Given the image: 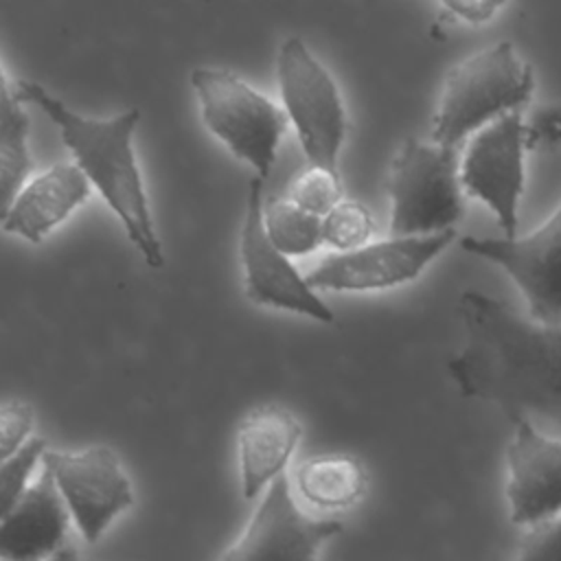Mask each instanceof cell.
<instances>
[{
  "mask_svg": "<svg viewBox=\"0 0 561 561\" xmlns=\"http://www.w3.org/2000/svg\"><path fill=\"white\" fill-rule=\"evenodd\" d=\"M456 313L465 340L447 370L458 392L561 434V327H541L478 289L460 294Z\"/></svg>",
  "mask_w": 561,
  "mask_h": 561,
  "instance_id": "6da1fadb",
  "label": "cell"
},
{
  "mask_svg": "<svg viewBox=\"0 0 561 561\" xmlns=\"http://www.w3.org/2000/svg\"><path fill=\"white\" fill-rule=\"evenodd\" d=\"M11 92L18 101L37 105L57 125L64 145L112 208L131 245L149 267H162L164 250L156 232L142 171L134 151L140 110L127 107L112 116H85L31 79H15Z\"/></svg>",
  "mask_w": 561,
  "mask_h": 561,
  "instance_id": "7a4b0ae2",
  "label": "cell"
},
{
  "mask_svg": "<svg viewBox=\"0 0 561 561\" xmlns=\"http://www.w3.org/2000/svg\"><path fill=\"white\" fill-rule=\"evenodd\" d=\"M535 94V72L511 42H495L447 72L432 118L430 140L460 147L502 116L524 112Z\"/></svg>",
  "mask_w": 561,
  "mask_h": 561,
  "instance_id": "3957f363",
  "label": "cell"
},
{
  "mask_svg": "<svg viewBox=\"0 0 561 561\" xmlns=\"http://www.w3.org/2000/svg\"><path fill=\"white\" fill-rule=\"evenodd\" d=\"M390 237H419L456 230L465 213L460 151L408 136L388 171Z\"/></svg>",
  "mask_w": 561,
  "mask_h": 561,
  "instance_id": "277c9868",
  "label": "cell"
},
{
  "mask_svg": "<svg viewBox=\"0 0 561 561\" xmlns=\"http://www.w3.org/2000/svg\"><path fill=\"white\" fill-rule=\"evenodd\" d=\"M188 81L206 129L265 182L289 125L283 105L226 68L197 66Z\"/></svg>",
  "mask_w": 561,
  "mask_h": 561,
  "instance_id": "5b68a950",
  "label": "cell"
},
{
  "mask_svg": "<svg viewBox=\"0 0 561 561\" xmlns=\"http://www.w3.org/2000/svg\"><path fill=\"white\" fill-rule=\"evenodd\" d=\"M276 81L307 162L340 171L337 160L348 131L346 107L333 75L302 37L289 35L278 46Z\"/></svg>",
  "mask_w": 561,
  "mask_h": 561,
  "instance_id": "8992f818",
  "label": "cell"
},
{
  "mask_svg": "<svg viewBox=\"0 0 561 561\" xmlns=\"http://www.w3.org/2000/svg\"><path fill=\"white\" fill-rule=\"evenodd\" d=\"M528 149L524 112H515L473 134L460 153L465 195L482 202L493 213L506 239L517 237L519 228Z\"/></svg>",
  "mask_w": 561,
  "mask_h": 561,
  "instance_id": "52a82bcc",
  "label": "cell"
},
{
  "mask_svg": "<svg viewBox=\"0 0 561 561\" xmlns=\"http://www.w3.org/2000/svg\"><path fill=\"white\" fill-rule=\"evenodd\" d=\"M460 248L497 265L515 283L526 318L541 327H561V204L526 234L462 237Z\"/></svg>",
  "mask_w": 561,
  "mask_h": 561,
  "instance_id": "ba28073f",
  "label": "cell"
},
{
  "mask_svg": "<svg viewBox=\"0 0 561 561\" xmlns=\"http://www.w3.org/2000/svg\"><path fill=\"white\" fill-rule=\"evenodd\" d=\"M263 180L250 178L245 215L239 237V256L243 267V294L259 307L283 309L331 324L333 309L307 283V276L283 254L267 237L263 224Z\"/></svg>",
  "mask_w": 561,
  "mask_h": 561,
  "instance_id": "9c48e42d",
  "label": "cell"
},
{
  "mask_svg": "<svg viewBox=\"0 0 561 561\" xmlns=\"http://www.w3.org/2000/svg\"><path fill=\"white\" fill-rule=\"evenodd\" d=\"M42 462L53 471L85 543H96L110 524L134 504L129 478L118 454L107 445H92L81 451L46 449Z\"/></svg>",
  "mask_w": 561,
  "mask_h": 561,
  "instance_id": "30bf717a",
  "label": "cell"
},
{
  "mask_svg": "<svg viewBox=\"0 0 561 561\" xmlns=\"http://www.w3.org/2000/svg\"><path fill=\"white\" fill-rule=\"evenodd\" d=\"M456 241V230L388 237L348 252H331L305 276L316 291H373L414 280Z\"/></svg>",
  "mask_w": 561,
  "mask_h": 561,
  "instance_id": "8fae6325",
  "label": "cell"
},
{
  "mask_svg": "<svg viewBox=\"0 0 561 561\" xmlns=\"http://www.w3.org/2000/svg\"><path fill=\"white\" fill-rule=\"evenodd\" d=\"M340 533V522L313 519L298 508L283 473L265 489L245 530L221 561H318L322 546Z\"/></svg>",
  "mask_w": 561,
  "mask_h": 561,
  "instance_id": "7c38bea8",
  "label": "cell"
},
{
  "mask_svg": "<svg viewBox=\"0 0 561 561\" xmlns=\"http://www.w3.org/2000/svg\"><path fill=\"white\" fill-rule=\"evenodd\" d=\"M506 447V500L515 526H537L561 515V436L517 416Z\"/></svg>",
  "mask_w": 561,
  "mask_h": 561,
  "instance_id": "4fadbf2b",
  "label": "cell"
},
{
  "mask_svg": "<svg viewBox=\"0 0 561 561\" xmlns=\"http://www.w3.org/2000/svg\"><path fill=\"white\" fill-rule=\"evenodd\" d=\"M70 511L57 489L53 471L42 462L37 480L15 506L2 515V561H48L66 543Z\"/></svg>",
  "mask_w": 561,
  "mask_h": 561,
  "instance_id": "5bb4252c",
  "label": "cell"
},
{
  "mask_svg": "<svg viewBox=\"0 0 561 561\" xmlns=\"http://www.w3.org/2000/svg\"><path fill=\"white\" fill-rule=\"evenodd\" d=\"M90 191L92 184L77 162H55L33 175L2 210V230L39 243L90 197Z\"/></svg>",
  "mask_w": 561,
  "mask_h": 561,
  "instance_id": "9a60e30c",
  "label": "cell"
},
{
  "mask_svg": "<svg viewBox=\"0 0 561 561\" xmlns=\"http://www.w3.org/2000/svg\"><path fill=\"white\" fill-rule=\"evenodd\" d=\"M300 421L283 405L252 408L237 432L241 495L254 500L278 476L287 473L289 458L300 440Z\"/></svg>",
  "mask_w": 561,
  "mask_h": 561,
  "instance_id": "2e32d148",
  "label": "cell"
},
{
  "mask_svg": "<svg viewBox=\"0 0 561 561\" xmlns=\"http://www.w3.org/2000/svg\"><path fill=\"white\" fill-rule=\"evenodd\" d=\"M366 469L351 454H318L296 469L298 493L318 508L353 506L366 491Z\"/></svg>",
  "mask_w": 561,
  "mask_h": 561,
  "instance_id": "e0dca14e",
  "label": "cell"
},
{
  "mask_svg": "<svg viewBox=\"0 0 561 561\" xmlns=\"http://www.w3.org/2000/svg\"><path fill=\"white\" fill-rule=\"evenodd\" d=\"M33 158L28 151V114L11 92L7 72L0 75V195L2 210L11 206L28 182Z\"/></svg>",
  "mask_w": 561,
  "mask_h": 561,
  "instance_id": "ac0fdd59",
  "label": "cell"
},
{
  "mask_svg": "<svg viewBox=\"0 0 561 561\" xmlns=\"http://www.w3.org/2000/svg\"><path fill=\"white\" fill-rule=\"evenodd\" d=\"M263 224L270 241L287 256L311 254L324 243L322 217L300 208L287 195L265 199Z\"/></svg>",
  "mask_w": 561,
  "mask_h": 561,
  "instance_id": "d6986e66",
  "label": "cell"
},
{
  "mask_svg": "<svg viewBox=\"0 0 561 561\" xmlns=\"http://www.w3.org/2000/svg\"><path fill=\"white\" fill-rule=\"evenodd\" d=\"M373 234V215L366 204L344 197L329 215L322 217V239L335 252H348L368 243Z\"/></svg>",
  "mask_w": 561,
  "mask_h": 561,
  "instance_id": "ffe728a7",
  "label": "cell"
},
{
  "mask_svg": "<svg viewBox=\"0 0 561 561\" xmlns=\"http://www.w3.org/2000/svg\"><path fill=\"white\" fill-rule=\"evenodd\" d=\"M342 193L344 191L340 171L307 164V169L300 171V175H296V180L291 182L287 197L296 202L300 208L318 217H324L344 199Z\"/></svg>",
  "mask_w": 561,
  "mask_h": 561,
  "instance_id": "44dd1931",
  "label": "cell"
},
{
  "mask_svg": "<svg viewBox=\"0 0 561 561\" xmlns=\"http://www.w3.org/2000/svg\"><path fill=\"white\" fill-rule=\"evenodd\" d=\"M44 438H31L24 443L13 456L2 460L0 467V513H9L15 502L24 495V491L33 484L31 473L37 462H42L46 454Z\"/></svg>",
  "mask_w": 561,
  "mask_h": 561,
  "instance_id": "7402d4cb",
  "label": "cell"
},
{
  "mask_svg": "<svg viewBox=\"0 0 561 561\" xmlns=\"http://www.w3.org/2000/svg\"><path fill=\"white\" fill-rule=\"evenodd\" d=\"M33 408L24 401H4L0 408V456L2 460L13 456L24 443H28V434L33 430Z\"/></svg>",
  "mask_w": 561,
  "mask_h": 561,
  "instance_id": "603a6c76",
  "label": "cell"
},
{
  "mask_svg": "<svg viewBox=\"0 0 561 561\" xmlns=\"http://www.w3.org/2000/svg\"><path fill=\"white\" fill-rule=\"evenodd\" d=\"M515 561H561V515L530 526L519 541Z\"/></svg>",
  "mask_w": 561,
  "mask_h": 561,
  "instance_id": "cb8c5ba5",
  "label": "cell"
},
{
  "mask_svg": "<svg viewBox=\"0 0 561 561\" xmlns=\"http://www.w3.org/2000/svg\"><path fill=\"white\" fill-rule=\"evenodd\" d=\"M528 147L561 142V112H543L533 123H526Z\"/></svg>",
  "mask_w": 561,
  "mask_h": 561,
  "instance_id": "d4e9b609",
  "label": "cell"
},
{
  "mask_svg": "<svg viewBox=\"0 0 561 561\" xmlns=\"http://www.w3.org/2000/svg\"><path fill=\"white\" fill-rule=\"evenodd\" d=\"M440 9L447 11L449 18H458L467 24H482L502 9V2H443Z\"/></svg>",
  "mask_w": 561,
  "mask_h": 561,
  "instance_id": "484cf974",
  "label": "cell"
},
{
  "mask_svg": "<svg viewBox=\"0 0 561 561\" xmlns=\"http://www.w3.org/2000/svg\"><path fill=\"white\" fill-rule=\"evenodd\" d=\"M48 561H79V554L72 546H64L57 554H53Z\"/></svg>",
  "mask_w": 561,
  "mask_h": 561,
  "instance_id": "4316f807",
  "label": "cell"
}]
</instances>
